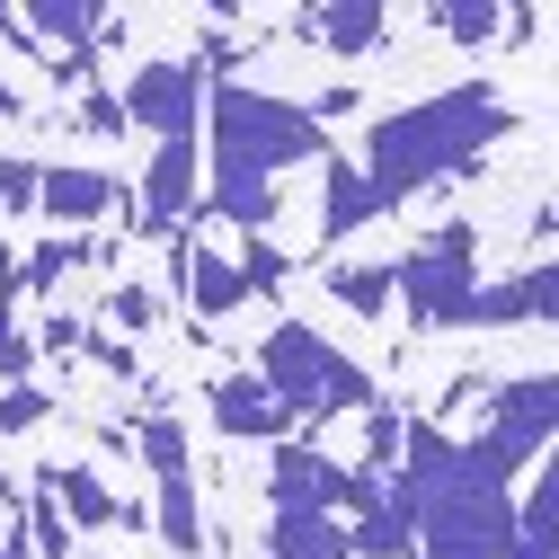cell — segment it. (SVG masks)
<instances>
[{
    "label": "cell",
    "instance_id": "1",
    "mask_svg": "<svg viewBox=\"0 0 559 559\" xmlns=\"http://www.w3.org/2000/svg\"><path fill=\"white\" fill-rule=\"evenodd\" d=\"M391 515H408L417 559H507L524 542L515 471L479 436H444L427 417H408V444L391 471Z\"/></svg>",
    "mask_w": 559,
    "mask_h": 559
},
{
    "label": "cell",
    "instance_id": "2",
    "mask_svg": "<svg viewBox=\"0 0 559 559\" xmlns=\"http://www.w3.org/2000/svg\"><path fill=\"white\" fill-rule=\"evenodd\" d=\"M294 160H329V124L302 98H266L249 81H214V214L240 223L249 240L275 223V178Z\"/></svg>",
    "mask_w": 559,
    "mask_h": 559
},
{
    "label": "cell",
    "instance_id": "3",
    "mask_svg": "<svg viewBox=\"0 0 559 559\" xmlns=\"http://www.w3.org/2000/svg\"><path fill=\"white\" fill-rule=\"evenodd\" d=\"M498 133H507V98L479 90V81L436 90V98H417V107H391L373 124V143H365V178L382 195V214L408 204V195H427V187H444V178H462Z\"/></svg>",
    "mask_w": 559,
    "mask_h": 559
},
{
    "label": "cell",
    "instance_id": "4",
    "mask_svg": "<svg viewBox=\"0 0 559 559\" xmlns=\"http://www.w3.org/2000/svg\"><path fill=\"white\" fill-rule=\"evenodd\" d=\"M258 382L294 408V427H302V417H365V408H382L373 373L346 365L337 346L320 329H302V320H275V337L258 346Z\"/></svg>",
    "mask_w": 559,
    "mask_h": 559
},
{
    "label": "cell",
    "instance_id": "5",
    "mask_svg": "<svg viewBox=\"0 0 559 559\" xmlns=\"http://www.w3.org/2000/svg\"><path fill=\"white\" fill-rule=\"evenodd\" d=\"M479 231L471 223H436L417 249H400L391 258V285H400V311L417 320V329H462V311H471V294H479Z\"/></svg>",
    "mask_w": 559,
    "mask_h": 559
},
{
    "label": "cell",
    "instance_id": "6",
    "mask_svg": "<svg viewBox=\"0 0 559 559\" xmlns=\"http://www.w3.org/2000/svg\"><path fill=\"white\" fill-rule=\"evenodd\" d=\"M479 444L498 453L507 471H533V462L559 444V373H515V382L488 391V427H479Z\"/></svg>",
    "mask_w": 559,
    "mask_h": 559
},
{
    "label": "cell",
    "instance_id": "7",
    "mask_svg": "<svg viewBox=\"0 0 559 559\" xmlns=\"http://www.w3.org/2000/svg\"><path fill=\"white\" fill-rule=\"evenodd\" d=\"M124 124L160 133V143H195V124H204V62H133L124 72Z\"/></svg>",
    "mask_w": 559,
    "mask_h": 559
},
{
    "label": "cell",
    "instance_id": "8",
    "mask_svg": "<svg viewBox=\"0 0 559 559\" xmlns=\"http://www.w3.org/2000/svg\"><path fill=\"white\" fill-rule=\"evenodd\" d=\"M143 462L160 479V542L178 559L204 550V507H195V471H187V427L178 417H143Z\"/></svg>",
    "mask_w": 559,
    "mask_h": 559
},
{
    "label": "cell",
    "instance_id": "9",
    "mask_svg": "<svg viewBox=\"0 0 559 559\" xmlns=\"http://www.w3.org/2000/svg\"><path fill=\"white\" fill-rule=\"evenodd\" d=\"M515 320H550L559 329V258H533L507 285H479L471 311H462V329H515Z\"/></svg>",
    "mask_w": 559,
    "mask_h": 559
},
{
    "label": "cell",
    "instance_id": "10",
    "mask_svg": "<svg viewBox=\"0 0 559 559\" xmlns=\"http://www.w3.org/2000/svg\"><path fill=\"white\" fill-rule=\"evenodd\" d=\"M178 294H187V311H204V320L258 302V294H249V266L223 258V249H204V240H178Z\"/></svg>",
    "mask_w": 559,
    "mask_h": 559
},
{
    "label": "cell",
    "instance_id": "11",
    "mask_svg": "<svg viewBox=\"0 0 559 559\" xmlns=\"http://www.w3.org/2000/svg\"><path fill=\"white\" fill-rule=\"evenodd\" d=\"M214 427H223V436H240V444H266V453H275V444H294V408L275 400L258 373H240V382H223V391H214Z\"/></svg>",
    "mask_w": 559,
    "mask_h": 559
},
{
    "label": "cell",
    "instance_id": "12",
    "mask_svg": "<svg viewBox=\"0 0 559 559\" xmlns=\"http://www.w3.org/2000/svg\"><path fill=\"white\" fill-rule=\"evenodd\" d=\"M133 195H143V214H133L143 231H169V223H187V214H195V143H160Z\"/></svg>",
    "mask_w": 559,
    "mask_h": 559
},
{
    "label": "cell",
    "instance_id": "13",
    "mask_svg": "<svg viewBox=\"0 0 559 559\" xmlns=\"http://www.w3.org/2000/svg\"><path fill=\"white\" fill-rule=\"evenodd\" d=\"M124 195H133V187H124V178H107V169H45V178H36V204L53 214V231H62V223L81 231V223L116 214Z\"/></svg>",
    "mask_w": 559,
    "mask_h": 559
},
{
    "label": "cell",
    "instance_id": "14",
    "mask_svg": "<svg viewBox=\"0 0 559 559\" xmlns=\"http://www.w3.org/2000/svg\"><path fill=\"white\" fill-rule=\"evenodd\" d=\"M45 498H53L62 515H72V524H90V533H124V524L143 533V524H152L133 498H116V488H107L98 471H53V479H45Z\"/></svg>",
    "mask_w": 559,
    "mask_h": 559
},
{
    "label": "cell",
    "instance_id": "15",
    "mask_svg": "<svg viewBox=\"0 0 559 559\" xmlns=\"http://www.w3.org/2000/svg\"><path fill=\"white\" fill-rule=\"evenodd\" d=\"M373 214H382V195H373L365 160H346V152H329V195H320V240H346V231H365Z\"/></svg>",
    "mask_w": 559,
    "mask_h": 559
},
{
    "label": "cell",
    "instance_id": "16",
    "mask_svg": "<svg viewBox=\"0 0 559 559\" xmlns=\"http://www.w3.org/2000/svg\"><path fill=\"white\" fill-rule=\"evenodd\" d=\"M266 559H346V524L337 515H275Z\"/></svg>",
    "mask_w": 559,
    "mask_h": 559
},
{
    "label": "cell",
    "instance_id": "17",
    "mask_svg": "<svg viewBox=\"0 0 559 559\" xmlns=\"http://www.w3.org/2000/svg\"><path fill=\"white\" fill-rule=\"evenodd\" d=\"M311 36L329 53H365V45L391 36V10H311Z\"/></svg>",
    "mask_w": 559,
    "mask_h": 559
},
{
    "label": "cell",
    "instance_id": "18",
    "mask_svg": "<svg viewBox=\"0 0 559 559\" xmlns=\"http://www.w3.org/2000/svg\"><path fill=\"white\" fill-rule=\"evenodd\" d=\"M524 542L559 550V444L533 462V488H524Z\"/></svg>",
    "mask_w": 559,
    "mask_h": 559
},
{
    "label": "cell",
    "instance_id": "19",
    "mask_svg": "<svg viewBox=\"0 0 559 559\" xmlns=\"http://www.w3.org/2000/svg\"><path fill=\"white\" fill-rule=\"evenodd\" d=\"M329 294H337L346 311H365V320H382V311L400 302V285H391V266H337V275H329Z\"/></svg>",
    "mask_w": 559,
    "mask_h": 559
},
{
    "label": "cell",
    "instance_id": "20",
    "mask_svg": "<svg viewBox=\"0 0 559 559\" xmlns=\"http://www.w3.org/2000/svg\"><path fill=\"white\" fill-rule=\"evenodd\" d=\"M240 266H249V294H285V275H294V258L275 249L266 231H258V240H240Z\"/></svg>",
    "mask_w": 559,
    "mask_h": 559
},
{
    "label": "cell",
    "instance_id": "21",
    "mask_svg": "<svg viewBox=\"0 0 559 559\" xmlns=\"http://www.w3.org/2000/svg\"><path fill=\"white\" fill-rule=\"evenodd\" d=\"M36 178H45V169H27V160H0V214L36 204Z\"/></svg>",
    "mask_w": 559,
    "mask_h": 559
},
{
    "label": "cell",
    "instance_id": "22",
    "mask_svg": "<svg viewBox=\"0 0 559 559\" xmlns=\"http://www.w3.org/2000/svg\"><path fill=\"white\" fill-rule=\"evenodd\" d=\"M498 27H507L498 10H444V36H462V45H488Z\"/></svg>",
    "mask_w": 559,
    "mask_h": 559
},
{
    "label": "cell",
    "instance_id": "23",
    "mask_svg": "<svg viewBox=\"0 0 559 559\" xmlns=\"http://www.w3.org/2000/svg\"><path fill=\"white\" fill-rule=\"evenodd\" d=\"M36 417H45L36 391H10V400H0V427H36Z\"/></svg>",
    "mask_w": 559,
    "mask_h": 559
},
{
    "label": "cell",
    "instance_id": "24",
    "mask_svg": "<svg viewBox=\"0 0 559 559\" xmlns=\"http://www.w3.org/2000/svg\"><path fill=\"white\" fill-rule=\"evenodd\" d=\"M0 373H27V346H19L10 329H0Z\"/></svg>",
    "mask_w": 559,
    "mask_h": 559
},
{
    "label": "cell",
    "instance_id": "25",
    "mask_svg": "<svg viewBox=\"0 0 559 559\" xmlns=\"http://www.w3.org/2000/svg\"><path fill=\"white\" fill-rule=\"evenodd\" d=\"M533 240H559V204H542V223H533Z\"/></svg>",
    "mask_w": 559,
    "mask_h": 559
},
{
    "label": "cell",
    "instance_id": "26",
    "mask_svg": "<svg viewBox=\"0 0 559 559\" xmlns=\"http://www.w3.org/2000/svg\"><path fill=\"white\" fill-rule=\"evenodd\" d=\"M0 266H10V258H0Z\"/></svg>",
    "mask_w": 559,
    "mask_h": 559
}]
</instances>
